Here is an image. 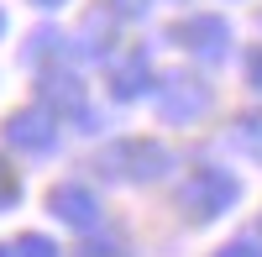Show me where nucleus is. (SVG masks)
Instances as JSON below:
<instances>
[{"label": "nucleus", "instance_id": "f257e3e1", "mask_svg": "<svg viewBox=\"0 0 262 257\" xmlns=\"http://www.w3.org/2000/svg\"><path fill=\"white\" fill-rule=\"evenodd\" d=\"M242 126H247V132H242V137H247V147L257 153V147H262V121H242Z\"/></svg>", "mask_w": 262, "mask_h": 257}, {"label": "nucleus", "instance_id": "f03ea898", "mask_svg": "<svg viewBox=\"0 0 262 257\" xmlns=\"http://www.w3.org/2000/svg\"><path fill=\"white\" fill-rule=\"evenodd\" d=\"M252 79H257V84H262V58H252Z\"/></svg>", "mask_w": 262, "mask_h": 257}]
</instances>
